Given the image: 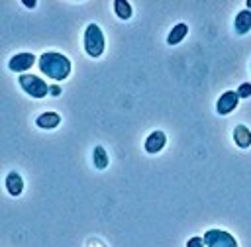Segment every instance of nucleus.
Instances as JSON below:
<instances>
[{
	"label": "nucleus",
	"mask_w": 251,
	"mask_h": 247,
	"mask_svg": "<svg viewBox=\"0 0 251 247\" xmlns=\"http://www.w3.org/2000/svg\"><path fill=\"white\" fill-rule=\"evenodd\" d=\"M84 51L90 57H100L104 53V33L98 24H88L84 29Z\"/></svg>",
	"instance_id": "f03ea898"
},
{
	"label": "nucleus",
	"mask_w": 251,
	"mask_h": 247,
	"mask_svg": "<svg viewBox=\"0 0 251 247\" xmlns=\"http://www.w3.org/2000/svg\"><path fill=\"white\" fill-rule=\"evenodd\" d=\"M233 27H235V33H237V35H245V33L251 29V10H241V12H237L235 22H233Z\"/></svg>",
	"instance_id": "6e6552de"
},
{
	"label": "nucleus",
	"mask_w": 251,
	"mask_h": 247,
	"mask_svg": "<svg viewBox=\"0 0 251 247\" xmlns=\"http://www.w3.org/2000/svg\"><path fill=\"white\" fill-rule=\"evenodd\" d=\"M114 12L120 20H129L133 10H131V4L126 2V0H114Z\"/></svg>",
	"instance_id": "4468645a"
},
{
	"label": "nucleus",
	"mask_w": 251,
	"mask_h": 247,
	"mask_svg": "<svg viewBox=\"0 0 251 247\" xmlns=\"http://www.w3.org/2000/svg\"><path fill=\"white\" fill-rule=\"evenodd\" d=\"M186 247H206L204 237H190V239L186 241Z\"/></svg>",
	"instance_id": "dca6fc26"
},
{
	"label": "nucleus",
	"mask_w": 251,
	"mask_h": 247,
	"mask_svg": "<svg viewBox=\"0 0 251 247\" xmlns=\"http://www.w3.org/2000/svg\"><path fill=\"white\" fill-rule=\"evenodd\" d=\"M6 190H8V194H12V196H20V194H22V190H24V180H22V176H20L16 171H12V173L6 174Z\"/></svg>",
	"instance_id": "1a4fd4ad"
},
{
	"label": "nucleus",
	"mask_w": 251,
	"mask_h": 247,
	"mask_svg": "<svg viewBox=\"0 0 251 247\" xmlns=\"http://www.w3.org/2000/svg\"><path fill=\"white\" fill-rule=\"evenodd\" d=\"M49 92H51V96H59V94H61V88L55 84V86H51V88H49Z\"/></svg>",
	"instance_id": "f3484780"
},
{
	"label": "nucleus",
	"mask_w": 251,
	"mask_h": 247,
	"mask_svg": "<svg viewBox=\"0 0 251 247\" xmlns=\"http://www.w3.org/2000/svg\"><path fill=\"white\" fill-rule=\"evenodd\" d=\"M186 33H188V25H186V24H176V25L169 31L167 43H169V45H176V43H180V41L186 37Z\"/></svg>",
	"instance_id": "f8f14e48"
},
{
	"label": "nucleus",
	"mask_w": 251,
	"mask_h": 247,
	"mask_svg": "<svg viewBox=\"0 0 251 247\" xmlns=\"http://www.w3.org/2000/svg\"><path fill=\"white\" fill-rule=\"evenodd\" d=\"M37 67L43 74H47L53 80H65L71 74V61L63 53L57 51H45L37 59Z\"/></svg>",
	"instance_id": "f257e3e1"
},
{
	"label": "nucleus",
	"mask_w": 251,
	"mask_h": 247,
	"mask_svg": "<svg viewBox=\"0 0 251 247\" xmlns=\"http://www.w3.org/2000/svg\"><path fill=\"white\" fill-rule=\"evenodd\" d=\"M35 59H37V57H35L33 53H18V55H14V57L8 61V69L14 71V73H25L27 69L33 67Z\"/></svg>",
	"instance_id": "39448f33"
},
{
	"label": "nucleus",
	"mask_w": 251,
	"mask_h": 247,
	"mask_svg": "<svg viewBox=\"0 0 251 247\" xmlns=\"http://www.w3.org/2000/svg\"><path fill=\"white\" fill-rule=\"evenodd\" d=\"M237 104H239L237 92H235V90H227V92H224V94L218 98V102H216V112L222 114V116H226V114L233 112V110L237 108Z\"/></svg>",
	"instance_id": "423d86ee"
},
{
	"label": "nucleus",
	"mask_w": 251,
	"mask_h": 247,
	"mask_svg": "<svg viewBox=\"0 0 251 247\" xmlns=\"http://www.w3.org/2000/svg\"><path fill=\"white\" fill-rule=\"evenodd\" d=\"M235 92H237L239 98H249L251 96V82H243Z\"/></svg>",
	"instance_id": "2eb2a0df"
},
{
	"label": "nucleus",
	"mask_w": 251,
	"mask_h": 247,
	"mask_svg": "<svg viewBox=\"0 0 251 247\" xmlns=\"http://www.w3.org/2000/svg\"><path fill=\"white\" fill-rule=\"evenodd\" d=\"M18 80H20L22 90H24L25 94L33 96V98H43V96H47V92H49V88H51V86H47V82H45L41 76H37V74H20Z\"/></svg>",
	"instance_id": "7ed1b4c3"
},
{
	"label": "nucleus",
	"mask_w": 251,
	"mask_h": 247,
	"mask_svg": "<svg viewBox=\"0 0 251 247\" xmlns=\"http://www.w3.org/2000/svg\"><path fill=\"white\" fill-rule=\"evenodd\" d=\"M245 4H247V10H249V8H251V0H247Z\"/></svg>",
	"instance_id": "6ab92c4d"
},
{
	"label": "nucleus",
	"mask_w": 251,
	"mask_h": 247,
	"mask_svg": "<svg viewBox=\"0 0 251 247\" xmlns=\"http://www.w3.org/2000/svg\"><path fill=\"white\" fill-rule=\"evenodd\" d=\"M233 141H235L237 147L247 149V147L251 145V131H249V127H245V125H235V129H233Z\"/></svg>",
	"instance_id": "9b49d317"
},
{
	"label": "nucleus",
	"mask_w": 251,
	"mask_h": 247,
	"mask_svg": "<svg viewBox=\"0 0 251 247\" xmlns=\"http://www.w3.org/2000/svg\"><path fill=\"white\" fill-rule=\"evenodd\" d=\"M165 143H167V135L161 131V129H155V131H151L149 133V137L145 139V151L147 153H151V155H155V153H159L163 147H165Z\"/></svg>",
	"instance_id": "0eeeda50"
},
{
	"label": "nucleus",
	"mask_w": 251,
	"mask_h": 247,
	"mask_svg": "<svg viewBox=\"0 0 251 247\" xmlns=\"http://www.w3.org/2000/svg\"><path fill=\"white\" fill-rule=\"evenodd\" d=\"M24 4H25L27 8H33V6H35V2H29V0H24Z\"/></svg>",
	"instance_id": "a211bd4d"
},
{
	"label": "nucleus",
	"mask_w": 251,
	"mask_h": 247,
	"mask_svg": "<svg viewBox=\"0 0 251 247\" xmlns=\"http://www.w3.org/2000/svg\"><path fill=\"white\" fill-rule=\"evenodd\" d=\"M92 161H94L96 169H100V171H104V169L108 167L110 159H108V153H106V149H104L102 145H96V147H94V151H92Z\"/></svg>",
	"instance_id": "ddd939ff"
},
{
	"label": "nucleus",
	"mask_w": 251,
	"mask_h": 247,
	"mask_svg": "<svg viewBox=\"0 0 251 247\" xmlns=\"http://www.w3.org/2000/svg\"><path fill=\"white\" fill-rule=\"evenodd\" d=\"M35 124H37V127H41V129H53V127H57V125L61 124V116H59L57 112H45V114L37 116Z\"/></svg>",
	"instance_id": "9d476101"
},
{
	"label": "nucleus",
	"mask_w": 251,
	"mask_h": 247,
	"mask_svg": "<svg viewBox=\"0 0 251 247\" xmlns=\"http://www.w3.org/2000/svg\"><path fill=\"white\" fill-rule=\"evenodd\" d=\"M206 247H237V239L226 229H208L204 233Z\"/></svg>",
	"instance_id": "20e7f679"
}]
</instances>
